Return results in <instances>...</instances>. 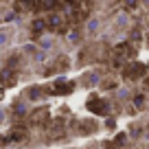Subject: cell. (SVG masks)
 Returning a JSON list of instances; mask_svg holds the SVG:
<instances>
[{
    "label": "cell",
    "mask_w": 149,
    "mask_h": 149,
    "mask_svg": "<svg viewBox=\"0 0 149 149\" xmlns=\"http://www.w3.org/2000/svg\"><path fill=\"white\" fill-rule=\"evenodd\" d=\"M72 90V81H66V79H57L55 86H53V92L55 94H66Z\"/></svg>",
    "instance_id": "3957f363"
},
{
    "label": "cell",
    "mask_w": 149,
    "mask_h": 149,
    "mask_svg": "<svg viewBox=\"0 0 149 149\" xmlns=\"http://www.w3.org/2000/svg\"><path fill=\"white\" fill-rule=\"evenodd\" d=\"M147 86H149V79H147Z\"/></svg>",
    "instance_id": "4fadbf2b"
},
{
    "label": "cell",
    "mask_w": 149,
    "mask_h": 149,
    "mask_svg": "<svg viewBox=\"0 0 149 149\" xmlns=\"http://www.w3.org/2000/svg\"><path fill=\"white\" fill-rule=\"evenodd\" d=\"M46 26H48V24L44 22V20H35V22H33V33L37 35V33H42V31H44Z\"/></svg>",
    "instance_id": "52a82bcc"
},
{
    "label": "cell",
    "mask_w": 149,
    "mask_h": 149,
    "mask_svg": "<svg viewBox=\"0 0 149 149\" xmlns=\"http://www.w3.org/2000/svg\"><path fill=\"white\" fill-rule=\"evenodd\" d=\"M46 118H48V110H46V107H40L37 112H33L31 121L35 123V125H42V123H46Z\"/></svg>",
    "instance_id": "277c9868"
},
{
    "label": "cell",
    "mask_w": 149,
    "mask_h": 149,
    "mask_svg": "<svg viewBox=\"0 0 149 149\" xmlns=\"http://www.w3.org/2000/svg\"><path fill=\"white\" fill-rule=\"evenodd\" d=\"M37 0H15V11H33Z\"/></svg>",
    "instance_id": "5b68a950"
},
{
    "label": "cell",
    "mask_w": 149,
    "mask_h": 149,
    "mask_svg": "<svg viewBox=\"0 0 149 149\" xmlns=\"http://www.w3.org/2000/svg\"><path fill=\"white\" fill-rule=\"evenodd\" d=\"M88 110L94 112V114H107V103L101 101V99H97V97H92L88 101Z\"/></svg>",
    "instance_id": "6da1fadb"
},
{
    "label": "cell",
    "mask_w": 149,
    "mask_h": 149,
    "mask_svg": "<svg viewBox=\"0 0 149 149\" xmlns=\"http://www.w3.org/2000/svg\"><path fill=\"white\" fill-rule=\"evenodd\" d=\"M145 70H147V68H145L143 64H130L125 68V77H127V79H138V77L145 74Z\"/></svg>",
    "instance_id": "7a4b0ae2"
},
{
    "label": "cell",
    "mask_w": 149,
    "mask_h": 149,
    "mask_svg": "<svg viewBox=\"0 0 149 149\" xmlns=\"http://www.w3.org/2000/svg\"><path fill=\"white\" fill-rule=\"evenodd\" d=\"M121 2V7H125V9H136L138 7V0H118Z\"/></svg>",
    "instance_id": "9c48e42d"
},
{
    "label": "cell",
    "mask_w": 149,
    "mask_h": 149,
    "mask_svg": "<svg viewBox=\"0 0 149 149\" xmlns=\"http://www.w3.org/2000/svg\"><path fill=\"white\" fill-rule=\"evenodd\" d=\"M68 2H77V0H68Z\"/></svg>",
    "instance_id": "7c38bea8"
},
{
    "label": "cell",
    "mask_w": 149,
    "mask_h": 149,
    "mask_svg": "<svg viewBox=\"0 0 149 149\" xmlns=\"http://www.w3.org/2000/svg\"><path fill=\"white\" fill-rule=\"evenodd\" d=\"M134 46L132 44H121V46H116V55H121V57H132L134 55Z\"/></svg>",
    "instance_id": "8992f818"
},
{
    "label": "cell",
    "mask_w": 149,
    "mask_h": 149,
    "mask_svg": "<svg viewBox=\"0 0 149 149\" xmlns=\"http://www.w3.org/2000/svg\"><path fill=\"white\" fill-rule=\"evenodd\" d=\"M2 79H5V84H7V86H11V84H15V74L11 72V70H5Z\"/></svg>",
    "instance_id": "ba28073f"
},
{
    "label": "cell",
    "mask_w": 149,
    "mask_h": 149,
    "mask_svg": "<svg viewBox=\"0 0 149 149\" xmlns=\"http://www.w3.org/2000/svg\"><path fill=\"white\" fill-rule=\"evenodd\" d=\"M37 2H40V9H53V7H55V0H37Z\"/></svg>",
    "instance_id": "30bf717a"
},
{
    "label": "cell",
    "mask_w": 149,
    "mask_h": 149,
    "mask_svg": "<svg viewBox=\"0 0 149 149\" xmlns=\"http://www.w3.org/2000/svg\"><path fill=\"white\" fill-rule=\"evenodd\" d=\"M24 136H26L24 130H13V132H11V138H13V140H24Z\"/></svg>",
    "instance_id": "8fae6325"
},
{
    "label": "cell",
    "mask_w": 149,
    "mask_h": 149,
    "mask_svg": "<svg viewBox=\"0 0 149 149\" xmlns=\"http://www.w3.org/2000/svg\"><path fill=\"white\" fill-rule=\"evenodd\" d=\"M147 46H149V42H147Z\"/></svg>",
    "instance_id": "5bb4252c"
}]
</instances>
